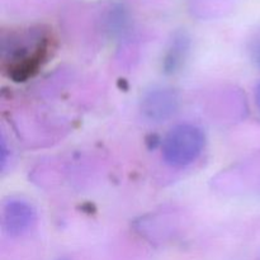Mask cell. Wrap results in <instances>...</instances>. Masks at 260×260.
<instances>
[{"label":"cell","mask_w":260,"mask_h":260,"mask_svg":"<svg viewBox=\"0 0 260 260\" xmlns=\"http://www.w3.org/2000/svg\"><path fill=\"white\" fill-rule=\"evenodd\" d=\"M55 48L52 29L45 24H33L4 30L0 46V68L14 81L35 76L47 62Z\"/></svg>","instance_id":"obj_1"},{"label":"cell","mask_w":260,"mask_h":260,"mask_svg":"<svg viewBox=\"0 0 260 260\" xmlns=\"http://www.w3.org/2000/svg\"><path fill=\"white\" fill-rule=\"evenodd\" d=\"M206 137L202 129L194 124H178L173 127L162 141V157L175 168L192 164L202 152Z\"/></svg>","instance_id":"obj_2"},{"label":"cell","mask_w":260,"mask_h":260,"mask_svg":"<svg viewBox=\"0 0 260 260\" xmlns=\"http://www.w3.org/2000/svg\"><path fill=\"white\" fill-rule=\"evenodd\" d=\"M37 213L33 206L19 198H9L3 203L2 228L9 238L27 234L35 226Z\"/></svg>","instance_id":"obj_3"},{"label":"cell","mask_w":260,"mask_h":260,"mask_svg":"<svg viewBox=\"0 0 260 260\" xmlns=\"http://www.w3.org/2000/svg\"><path fill=\"white\" fill-rule=\"evenodd\" d=\"M140 108L145 118L152 122H164L177 113L179 95L172 88H154L142 96Z\"/></svg>","instance_id":"obj_4"},{"label":"cell","mask_w":260,"mask_h":260,"mask_svg":"<svg viewBox=\"0 0 260 260\" xmlns=\"http://www.w3.org/2000/svg\"><path fill=\"white\" fill-rule=\"evenodd\" d=\"M190 40L185 32H178L173 36L167 53L162 60V68L168 74H174L182 68L189 52Z\"/></svg>","instance_id":"obj_5"},{"label":"cell","mask_w":260,"mask_h":260,"mask_svg":"<svg viewBox=\"0 0 260 260\" xmlns=\"http://www.w3.org/2000/svg\"><path fill=\"white\" fill-rule=\"evenodd\" d=\"M249 51H250L251 60L254 61L256 68L260 69V35L256 36V37L251 41L250 50Z\"/></svg>","instance_id":"obj_6"},{"label":"cell","mask_w":260,"mask_h":260,"mask_svg":"<svg viewBox=\"0 0 260 260\" xmlns=\"http://www.w3.org/2000/svg\"><path fill=\"white\" fill-rule=\"evenodd\" d=\"M255 102H256V106H258L259 111H260V83L258 84L255 89Z\"/></svg>","instance_id":"obj_7"}]
</instances>
